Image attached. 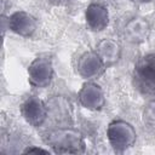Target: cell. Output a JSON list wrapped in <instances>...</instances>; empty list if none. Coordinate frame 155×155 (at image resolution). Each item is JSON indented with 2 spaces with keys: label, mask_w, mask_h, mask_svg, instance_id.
<instances>
[{
  "label": "cell",
  "mask_w": 155,
  "mask_h": 155,
  "mask_svg": "<svg viewBox=\"0 0 155 155\" xmlns=\"http://www.w3.org/2000/svg\"><path fill=\"white\" fill-rule=\"evenodd\" d=\"M19 111L24 121L35 128L45 125L50 117L47 103L36 96L25 97L21 103Z\"/></svg>",
  "instance_id": "obj_5"
},
{
  "label": "cell",
  "mask_w": 155,
  "mask_h": 155,
  "mask_svg": "<svg viewBox=\"0 0 155 155\" xmlns=\"http://www.w3.org/2000/svg\"><path fill=\"white\" fill-rule=\"evenodd\" d=\"M134 88L144 97L155 98V53H145L134 63L132 70Z\"/></svg>",
  "instance_id": "obj_2"
},
{
  "label": "cell",
  "mask_w": 155,
  "mask_h": 155,
  "mask_svg": "<svg viewBox=\"0 0 155 155\" xmlns=\"http://www.w3.org/2000/svg\"><path fill=\"white\" fill-rule=\"evenodd\" d=\"M107 139L116 153H124L132 148L137 140V131L132 124L122 119H115L107 127Z\"/></svg>",
  "instance_id": "obj_3"
},
{
  "label": "cell",
  "mask_w": 155,
  "mask_h": 155,
  "mask_svg": "<svg viewBox=\"0 0 155 155\" xmlns=\"http://www.w3.org/2000/svg\"><path fill=\"white\" fill-rule=\"evenodd\" d=\"M78 103L91 111H98L105 105L103 88L93 80L86 81L78 92Z\"/></svg>",
  "instance_id": "obj_7"
},
{
  "label": "cell",
  "mask_w": 155,
  "mask_h": 155,
  "mask_svg": "<svg viewBox=\"0 0 155 155\" xmlns=\"http://www.w3.org/2000/svg\"><path fill=\"white\" fill-rule=\"evenodd\" d=\"M75 69L78 75L85 79L86 81L88 80L94 81L96 79H98L101 75L104 74V71L107 70V67L104 65L103 61L93 48L90 51H85L79 56Z\"/></svg>",
  "instance_id": "obj_6"
},
{
  "label": "cell",
  "mask_w": 155,
  "mask_h": 155,
  "mask_svg": "<svg viewBox=\"0 0 155 155\" xmlns=\"http://www.w3.org/2000/svg\"><path fill=\"white\" fill-rule=\"evenodd\" d=\"M54 76L52 57L48 53L36 56L28 65V81L34 88H46Z\"/></svg>",
  "instance_id": "obj_4"
},
{
  "label": "cell",
  "mask_w": 155,
  "mask_h": 155,
  "mask_svg": "<svg viewBox=\"0 0 155 155\" xmlns=\"http://www.w3.org/2000/svg\"><path fill=\"white\" fill-rule=\"evenodd\" d=\"M85 22L91 31L99 33L109 25V11L98 2H91L85 10Z\"/></svg>",
  "instance_id": "obj_11"
},
{
  "label": "cell",
  "mask_w": 155,
  "mask_h": 155,
  "mask_svg": "<svg viewBox=\"0 0 155 155\" xmlns=\"http://www.w3.org/2000/svg\"><path fill=\"white\" fill-rule=\"evenodd\" d=\"M122 39L132 45H139L148 40L150 34V23L142 16L131 17L122 27Z\"/></svg>",
  "instance_id": "obj_9"
},
{
  "label": "cell",
  "mask_w": 155,
  "mask_h": 155,
  "mask_svg": "<svg viewBox=\"0 0 155 155\" xmlns=\"http://www.w3.org/2000/svg\"><path fill=\"white\" fill-rule=\"evenodd\" d=\"M24 154H33V153H42V154H50L52 153L50 149H44V148H40V147H28L23 150Z\"/></svg>",
  "instance_id": "obj_14"
},
{
  "label": "cell",
  "mask_w": 155,
  "mask_h": 155,
  "mask_svg": "<svg viewBox=\"0 0 155 155\" xmlns=\"http://www.w3.org/2000/svg\"><path fill=\"white\" fill-rule=\"evenodd\" d=\"M94 51L103 61L104 65L108 68L114 67L119 61L121 59L122 54V47L119 44V41L111 39V38H104L102 39L94 47Z\"/></svg>",
  "instance_id": "obj_12"
},
{
  "label": "cell",
  "mask_w": 155,
  "mask_h": 155,
  "mask_svg": "<svg viewBox=\"0 0 155 155\" xmlns=\"http://www.w3.org/2000/svg\"><path fill=\"white\" fill-rule=\"evenodd\" d=\"M143 116L147 121L155 124V98H150L144 107Z\"/></svg>",
  "instance_id": "obj_13"
},
{
  "label": "cell",
  "mask_w": 155,
  "mask_h": 155,
  "mask_svg": "<svg viewBox=\"0 0 155 155\" xmlns=\"http://www.w3.org/2000/svg\"><path fill=\"white\" fill-rule=\"evenodd\" d=\"M48 115L58 126H69L73 119V108L69 101L63 96H53L47 102Z\"/></svg>",
  "instance_id": "obj_10"
},
{
  "label": "cell",
  "mask_w": 155,
  "mask_h": 155,
  "mask_svg": "<svg viewBox=\"0 0 155 155\" xmlns=\"http://www.w3.org/2000/svg\"><path fill=\"white\" fill-rule=\"evenodd\" d=\"M38 19L24 10H17L7 16V29L22 38H30L38 30Z\"/></svg>",
  "instance_id": "obj_8"
},
{
  "label": "cell",
  "mask_w": 155,
  "mask_h": 155,
  "mask_svg": "<svg viewBox=\"0 0 155 155\" xmlns=\"http://www.w3.org/2000/svg\"><path fill=\"white\" fill-rule=\"evenodd\" d=\"M44 142L56 154H81L86 151L84 134L71 126H57L44 134Z\"/></svg>",
  "instance_id": "obj_1"
},
{
  "label": "cell",
  "mask_w": 155,
  "mask_h": 155,
  "mask_svg": "<svg viewBox=\"0 0 155 155\" xmlns=\"http://www.w3.org/2000/svg\"><path fill=\"white\" fill-rule=\"evenodd\" d=\"M131 1H133L137 5H149V4L155 2V0H131Z\"/></svg>",
  "instance_id": "obj_15"
}]
</instances>
